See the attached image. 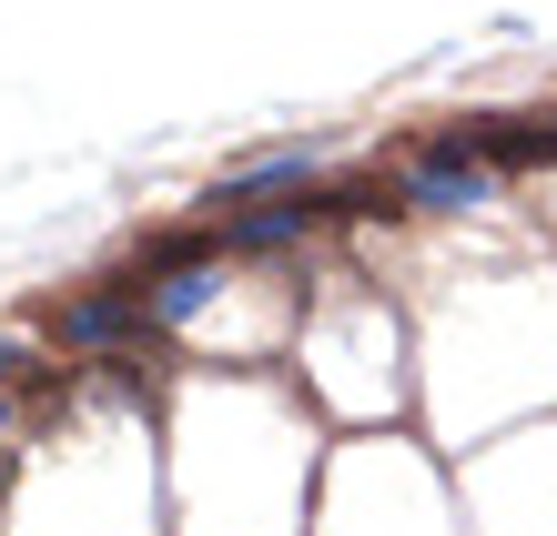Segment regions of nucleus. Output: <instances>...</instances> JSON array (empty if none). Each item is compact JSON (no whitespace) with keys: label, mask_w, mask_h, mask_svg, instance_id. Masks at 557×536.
Returning <instances> with one entry per match:
<instances>
[{"label":"nucleus","mask_w":557,"mask_h":536,"mask_svg":"<svg viewBox=\"0 0 557 536\" xmlns=\"http://www.w3.org/2000/svg\"><path fill=\"white\" fill-rule=\"evenodd\" d=\"M133 284H143V274H133ZM213 294H223V263H183V274H152V284H143V314H152V334H183Z\"/></svg>","instance_id":"obj_5"},{"label":"nucleus","mask_w":557,"mask_h":536,"mask_svg":"<svg viewBox=\"0 0 557 536\" xmlns=\"http://www.w3.org/2000/svg\"><path fill=\"white\" fill-rule=\"evenodd\" d=\"M436 142L476 152L486 173H537V162H557V122H456V132H436Z\"/></svg>","instance_id":"obj_4"},{"label":"nucleus","mask_w":557,"mask_h":536,"mask_svg":"<svg viewBox=\"0 0 557 536\" xmlns=\"http://www.w3.org/2000/svg\"><path fill=\"white\" fill-rule=\"evenodd\" d=\"M0 446H11V385H0Z\"/></svg>","instance_id":"obj_7"},{"label":"nucleus","mask_w":557,"mask_h":536,"mask_svg":"<svg viewBox=\"0 0 557 536\" xmlns=\"http://www.w3.org/2000/svg\"><path fill=\"white\" fill-rule=\"evenodd\" d=\"M314 162H324L314 142H274V152H253V162H223L203 203H213V213H253V203H274V192H305Z\"/></svg>","instance_id":"obj_2"},{"label":"nucleus","mask_w":557,"mask_h":536,"mask_svg":"<svg viewBox=\"0 0 557 536\" xmlns=\"http://www.w3.org/2000/svg\"><path fill=\"white\" fill-rule=\"evenodd\" d=\"M21 375H30V354L11 345V334H0V385H21Z\"/></svg>","instance_id":"obj_6"},{"label":"nucleus","mask_w":557,"mask_h":536,"mask_svg":"<svg viewBox=\"0 0 557 536\" xmlns=\"http://www.w3.org/2000/svg\"><path fill=\"white\" fill-rule=\"evenodd\" d=\"M51 345H61V354H133V345H162V334H152V314H143V284L112 274V284L72 294V304H51Z\"/></svg>","instance_id":"obj_1"},{"label":"nucleus","mask_w":557,"mask_h":536,"mask_svg":"<svg viewBox=\"0 0 557 536\" xmlns=\"http://www.w3.org/2000/svg\"><path fill=\"white\" fill-rule=\"evenodd\" d=\"M486 192H497V173H486L476 152H456V142H425V152L406 162V203H416V213H476Z\"/></svg>","instance_id":"obj_3"}]
</instances>
